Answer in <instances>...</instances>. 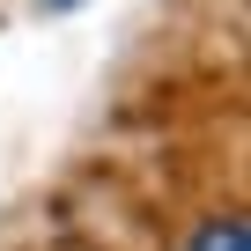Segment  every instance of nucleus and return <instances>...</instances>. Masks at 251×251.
I'll list each match as a JSON object with an SVG mask.
<instances>
[{"label": "nucleus", "mask_w": 251, "mask_h": 251, "mask_svg": "<svg viewBox=\"0 0 251 251\" xmlns=\"http://www.w3.org/2000/svg\"><path fill=\"white\" fill-rule=\"evenodd\" d=\"M185 251H251V222L244 214H207Z\"/></svg>", "instance_id": "f257e3e1"}, {"label": "nucleus", "mask_w": 251, "mask_h": 251, "mask_svg": "<svg viewBox=\"0 0 251 251\" xmlns=\"http://www.w3.org/2000/svg\"><path fill=\"white\" fill-rule=\"evenodd\" d=\"M45 8H74V0H45Z\"/></svg>", "instance_id": "f03ea898"}]
</instances>
